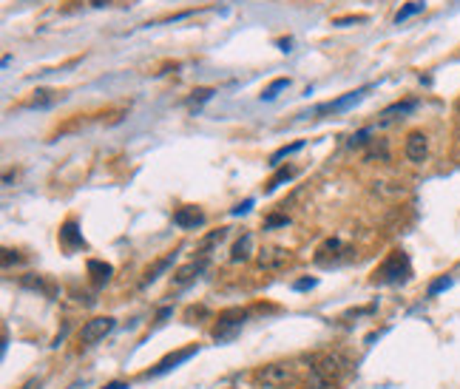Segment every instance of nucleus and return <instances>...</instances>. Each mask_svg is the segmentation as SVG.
Returning <instances> with one entry per match:
<instances>
[{
    "label": "nucleus",
    "instance_id": "nucleus-1",
    "mask_svg": "<svg viewBox=\"0 0 460 389\" xmlns=\"http://www.w3.org/2000/svg\"><path fill=\"white\" fill-rule=\"evenodd\" d=\"M409 273H412V270H409L407 253H404V250H392L390 259L375 270V281H381V284H398V281H407Z\"/></svg>",
    "mask_w": 460,
    "mask_h": 389
},
{
    "label": "nucleus",
    "instance_id": "nucleus-2",
    "mask_svg": "<svg viewBox=\"0 0 460 389\" xmlns=\"http://www.w3.org/2000/svg\"><path fill=\"white\" fill-rule=\"evenodd\" d=\"M256 381L264 386V389H281V386H290L295 381V372H293V364L287 361H276V364H267L256 372Z\"/></svg>",
    "mask_w": 460,
    "mask_h": 389
},
{
    "label": "nucleus",
    "instance_id": "nucleus-3",
    "mask_svg": "<svg viewBox=\"0 0 460 389\" xmlns=\"http://www.w3.org/2000/svg\"><path fill=\"white\" fill-rule=\"evenodd\" d=\"M111 330H114V319H111V316L91 319V321H86V324H83V330H80V341H83L86 347H91V344L103 341V338H106Z\"/></svg>",
    "mask_w": 460,
    "mask_h": 389
},
{
    "label": "nucleus",
    "instance_id": "nucleus-4",
    "mask_svg": "<svg viewBox=\"0 0 460 389\" xmlns=\"http://www.w3.org/2000/svg\"><path fill=\"white\" fill-rule=\"evenodd\" d=\"M316 372H319L327 383H333V381H338L341 375L350 372V364H347L341 355H321V358L316 361Z\"/></svg>",
    "mask_w": 460,
    "mask_h": 389
},
{
    "label": "nucleus",
    "instance_id": "nucleus-5",
    "mask_svg": "<svg viewBox=\"0 0 460 389\" xmlns=\"http://www.w3.org/2000/svg\"><path fill=\"white\" fill-rule=\"evenodd\" d=\"M242 324H245V313H242V310H227V313L219 316V324L213 330V338L216 341H224L230 336H236V330H242Z\"/></svg>",
    "mask_w": 460,
    "mask_h": 389
},
{
    "label": "nucleus",
    "instance_id": "nucleus-6",
    "mask_svg": "<svg viewBox=\"0 0 460 389\" xmlns=\"http://www.w3.org/2000/svg\"><path fill=\"white\" fill-rule=\"evenodd\" d=\"M404 153H407V160H409V162L421 165V162L429 157V139H426V134H423V131H412V134L407 136Z\"/></svg>",
    "mask_w": 460,
    "mask_h": 389
},
{
    "label": "nucleus",
    "instance_id": "nucleus-7",
    "mask_svg": "<svg viewBox=\"0 0 460 389\" xmlns=\"http://www.w3.org/2000/svg\"><path fill=\"white\" fill-rule=\"evenodd\" d=\"M202 222H205V213H202L199 208H193V205H188V208H179V210L174 213V224L185 227V230H191V227H199Z\"/></svg>",
    "mask_w": 460,
    "mask_h": 389
},
{
    "label": "nucleus",
    "instance_id": "nucleus-8",
    "mask_svg": "<svg viewBox=\"0 0 460 389\" xmlns=\"http://www.w3.org/2000/svg\"><path fill=\"white\" fill-rule=\"evenodd\" d=\"M287 259H290L287 250H281V248H264V250L259 253V267H262V270H276V267H281Z\"/></svg>",
    "mask_w": 460,
    "mask_h": 389
},
{
    "label": "nucleus",
    "instance_id": "nucleus-9",
    "mask_svg": "<svg viewBox=\"0 0 460 389\" xmlns=\"http://www.w3.org/2000/svg\"><path fill=\"white\" fill-rule=\"evenodd\" d=\"M196 355V347H188V350H179V352H174V355H168V358H162L157 366H153L148 375H162V372H168V369H174L177 364H182V361H188V358H193Z\"/></svg>",
    "mask_w": 460,
    "mask_h": 389
},
{
    "label": "nucleus",
    "instance_id": "nucleus-10",
    "mask_svg": "<svg viewBox=\"0 0 460 389\" xmlns=\"http://www.w3.org/2000/svg\"><path fill=\"white\" fill-rule=\"evenodd\" d=\"M369 89H358V91H350L347 97H341V100H336V103H330V106H321L319 108V114H324V111H330V114H338V111H347L350 106H355V103H361V97L366 94Z\"/></svg>",
    "mask_w": 460,
    "mask_h": 389
},
{
    "label": "nucleus",
    "instance_id": "nucleus-11",
    "mask_svg": "<svg viewBox=\"0 0 460 389\" xmlns=\"http://www.w3.org/2000/svg\"><path fill=\"white\" fill-rule=\"evenodd\" d=\"M205 270V259H199V262H191V264H185L182 270H177V276H174V287H185V284H191L199 273Z\"/></svg>",
    "mask_w": 460,
    "mask_h": 389
},
{
    "label": "nucleus",
    "instance_id": "nucleus-12",
    "mask_svg": "<svg viewBox=\"0 0 460 389\" xmlns=\"http://www.w3.org/2000/svg\"><path fill=\"white\" fill-rule=\"evenodd\" d=\"M60 242H63V248H68V250L83 248V245H86L83 236L77 233V224H74V222H65V224L60 227Z\"/></svg>",
    "mask_w": 460,
    "mask_h": 389
},
{
    "label": "nucleus",
    "instance_id": "nucleus-13",
    "mask_svg": "<svg viewBox=\"0 0 460 389\" xmlns=\"http://www.w3.org/2000/svg\"><path fill=\"white\" fill-rule=\"evenodd\" d=\"M250 253H253V236H250V233H245V236L234 245V250H230V262H248L250 259Z\"/></svg>",
    "mask_w": 460,
    "mask_h": 389
},
{
    "label": "nucleus",
    "instance_id": "nucleus-14",
    "mask_svg": "<svg viewBox=\"0 0 460 389\" xmlns=\"http://www.w3.org/2000/svg\"><path fill=\"white\" fill-rule=\"evenodd\" d=\"M415 106H418L415 100H407V103H395V106H390L387 111L381 114V122H392V120H395L398 114H409V111H412Z\"/></svg>",
    "mask_w": 460,
    "mask_h": 389
},
{
    "label": "nucleus",
    "instance_id": "nucleus-15",
    "mask_svg": "<svg viewBox=\"0 0 460 389\" xmlns=\"http://www.w3.org/2000/svg\"><path fill=\"white\" fill-rule=\"evenodd\" d=\"M60 100V94L57 91H49V89H40V91H34V97H32V108H49V106H54Z\"/></svg>",
    "mask_w": 460,
    "mask_h": 389
},
{
    "label": "nucleus",
    "instance_id": "nucleus-16",
    "mask_svg": "<svg viewBox=\"0 0 460 389\" xmlns=\"http://www.w3.org/2000/svg\"><path fill=\"white\" fill-rule=\"evenodd\" d=\"M423 6H426V0H412V4H407L398 15H395V23H404V20H409L412 15H418V12H423Z\"/></svg>",
    "mask_w": 460,
    "mask_h": 389
},
{
    "label": "nucleus",
    "instance_id": "nucleus-17",
    "mask_svg": "<svg viewBox=\"0 0 460 389\" xmlns=\"http://www.w3.org/2000/svg\"><path fill=\"white\" fill-rule=\"evenodd\" d=\"M89 273H91L97 281H108V279H111V264L91 259V262H89Z\"/></svg>",
    "mask_w": 460,
    "mask_h": 389
},
{
    "label": "nucleus",
    "instance_id": "nucleus-18",
    "mask_svg": "<svg viewBox=\"0 0 460 389\" xmlns=\"http://www.w3.org/2000/svg\"><path fill=\"white\" fill-rule=\"evenodd\" d=\"M290 86V80H287V77H279V80H273L264 91H262V100H276L279 97V91H284Z\"/></svg>",
    "mask_w": 460,
    "mask_h": 389
},
{
    "label": "nucleus",
    "instance_id": "nucleus-19",
    "mask_svg": "<svg viewBox=\"0 0 460 389\" xmlns=\"http://www.w3.org/2000/svg\"><path fill=\"white\" fill-rule=\"evenodd\" d=\"M171 262H174V253H171V256H165V259H160L157 264H153V267H151V270L145 273V284H151V281H157V279H160V273H162V270H165V267H168Z\"/></svg>",
    "mask_w": 460,
    "mask_h": 389
},
{
    "label": "nucleus",
    "instance_id": "nucleus-20",
    "mask_svg": "<svg viewBox=\"0 0 460 389\" xmlns=\"http://www.w3.org/2000/svg\"><path fill=\"white\" fill-rule=\"evenodd\" d=\"M298 148H301V142H293V145H284V148H279V151L273 153V157H270V165H279L284 157H290V153H293V151H298Z\"/></svg>",
    "mask_w": 460,
    "mask_h": 389
},
{
    "label": "nucleus",
    "instance_id": "nucleus-21",
    "mask_svg": "<svg viewBox=\"0 0 460 389\" xmlns=\"http://www.w3.org/2000/svg\"><path fill=\"white\" fill-rule=\"evenodd\" d=\"M210 97H213V89H196V91H193V97L188 100V106H202V103H205V100H210Z\"/></svg>",
    "mask_w": 460,
    "mask_h": 389
},
{
    "label": "nucleus",
    "instance_id": "nucleus-22",
    "mask_svg": "<svg viewBox=\"0 0 460 389\" xmlns=\"http://www.w3.org/2000/svg\"><path fill=\"white\" fill-rule=\"evenodd\" d=\"M290 177H293V171H290V168H284V171H279V174H276V177H273L270 182H267V191H276V188H279L281 182H287Z\"/></svg>",
    "mask_w": 460,
    "mask_h": 389
},
{
    "label": "nucleus",
    "instance_id": "nucleus-23",
    "mask_svg": "<svg viewBox=\"0 0 460 389\" xmlns=\"http://www.w3.org/2000/svg\"><path fill=\"white\" fill-rule=\"evenodd\" d=\"M366 136H369V128H364V131H358V134H355V136L350 139V145H352V148H361V145L366 142Z\"/></svg>",
    "mask_w": 460,
    "mask_h": 389
},
{
    "label": "nucleus",
    "instance_id": "nucleus-24",
    "mask_svg": "<svg viewBox=\"0 0 460 389\" xmlns=\"http://www.w3.org/2000/svg\"><path fill=\"white\" fill-rule=\"evenodd\" d=\"M449 284H452V279H437V281L429 287V295H437V293H440V290H446Z\"/></svg>",
    "mask_w": 460,
    "mask_h": 389
},
{
    "label": "nucleus",
    "instance_id": "nucleus-25",
    "mask_svg": "<svg viewBox=\"0 0 460 389\" xmlns=\"http://www.w3.org/2000/svg\"><path fill=\"white\" fill-rule=\"evenodd\" d=\"M364 20H366V18H361V15H358V18H338V20H336V26H347V23H364Z\"/></svg>",
    "mask_w": 460,
    "mask_h": 389
},
{
    "label": "nucleus",
    "instance_id": "nucleus-26",
    "mask_svg": "<svg viewBox=\"0 0 460 389\" xmlns=\"http://www.w3.org/2000/svg\"><path fill=\"white\" fill-rule=\"evenodd\" d=\"M250 208H253V199H248V202H242V205H236V208H234V213H236V216H242V213H248Z\"/></svg>",
    "mask_w": 460,
    "mask_h": 389
},
{
    "label": "nucleus",
    "instance_id": "nucleus-27",
    "mask_svg": "<svg viewBox=\"0 0 460 389\" xmlns=\"http://www.w3.org/2000/svg\"><path fill=\"white\" fill-rule=\"evenodd\" d=\"M18 259H20V256H18L15 250H4V267H9V264L18 262Z\"/></svg>",
    "mask_w": 460,
    "mask_h": 389
},
{
    "label": "nucleus",
    "instance_id": "nucleus-28",
    "mask_svg": "<svg viewBox=\"0 0 460 389\" xmlns=\"http://www.w3.org/2000/svg\"><path fill=\"white\" fill-rule=\"evenodd\" d=\"M264 224H267V227H276V224H287V216H270Z\"/></svg>",
    "mask_w": 460,
    "mask_h": 389
},
{
    "label": "nucleus",
    "instance_id": "nucleus-29",
    "mask_svg": "<svg viewBox=\"0 0 460 389\" xmlns=\"http://www.w3.org/2000/svg\"><path fill=\"white\" fill-rule=\"evenodd\" d=\"M316 284V279H301V281H295V290H307V287H313Z\"/></svg>",
    "mask_w": 460,
    "mask_h": 389
},
{
    "label": "nucleus",
    "instance_id": "nucleus-30",
    "mask_svg": "<svg viewBox=\"0 0 460 389\" xmlns=\"http://www.w3.org/2000/svg\"><path fill=\"white\" fill-rule=\"evenodd\" d=\"M279 46H281V51H290V46H293V40H290V37H284V40H279Z\"/></svg>",
    "mask_w": 460,
    "mask_h": 389
},
{
    "label": "nucleus",
    "instance_id": "nucleus-31",
    "mask_svg": "<svg viewBox=\"0 0 460 389\" xmlns=\"http://www.w3.org/2000/svg\"><path fill=\"white\" fill-rule=\"evenodd\" d=\"M106 389H125V383H108Z\"/></svg>",
    "mask_w": 460,
    "mask_h": 389
},
{
    "label": "nucleus",
    "instance_id": "nucleus-32",
    "mask_svg": "<svg viewBox=\"0 0 460 389\" xmlns=\"http://www.w3.org/2000/svg\"><path fill=\"white\" fill-rule=\"evenodd\" d=\"M23 389H37V381H29V383H26Z\"/></svg>",
    "mask_w": 460,
    "mask_h": 389
},
{
    "label": "nucleus",
    "instance_id": "nucleus-33",
    "mask_svg": "<svg viewBox=\"0 0 460 389\" xmlns=\"http://www.w3.org/2000/svg\"><path fill=\"white\" fill-rule=\"evenodd\" d=\"M457 136H460V122H457Z\"/></svg>",
    "mask_w": 460,
    "mask_h": 389
},
{
    "label": "nucleus",
    "instance_id": "nucleus-34",
    "mask_svg": "<svg viewBox=\"0 0 460 389\" xmlns=\"http://www.w3.org/2000/svg\"><path fill=\"white\" fill-rule=\"evenodd\" d=\"M457 108H460V103H457Z\"/></svg>",
    "mask_w": 460,
    "mask_h": 389
}]
</instances>
